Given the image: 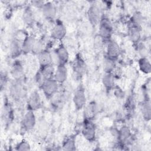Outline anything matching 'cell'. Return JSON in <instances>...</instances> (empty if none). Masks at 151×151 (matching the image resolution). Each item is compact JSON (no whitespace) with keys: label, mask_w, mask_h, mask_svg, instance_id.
<instances>
[{"label":"cell","mask_w":151,"mask_h":151,"mask_svg":"<svg viewBox=\"0 0 151 151\" xmlns=\"http://www.w3.org/2000/svg\"><path fill=\"white\" fill-rule=\"evenodd\" d=\"M81 132L83 136L87 140L93 142L95 140L96 127V125L93 122V120L84 119Z\"/></svg>","instance_id":"obj_1"},{"label":"cell","mask_w":151,"mask_h":151,"mask_svg":"<svg viewBox=\"0 0 151 151\" xmlns=\"http://www.w3.org/2000/svg\"><path fill=\"white\" fill-rule=\"evenodd\" d=\"M99 23V35L104 40V41H109L113 32V27L111 22L107 18H101Z\"/></svg>","instance_id":"obj_2"},{"label":"cell","mask_w":151,"mask_h":151,"mask_svg":"<svg viewBox=\"0 0 151 151\" xmlns=\"http://www.w3.org/2000/svg\"><path fill=\"white\" fill-rule=\"evenodd\" d=\"M41 88L44 95L50 98L52 97L58 90V83L54 78H49L45 80L41 85Z\"/></svg>","instance_id":"obj_3"},{"label":"cell","mask_w":151,"mask_h":151,"mask_svg":"<svg viewBox=\"0 0 151 151\" xmlns=\"http://www.w3.org/2000/svg\"><path fill=\"white\" fill-rule=\"evenodd\" d=\"M73 71L77 78H80L83 76L86 70V63L80 54L76 55L73 64Z\"/></svg>","instance_id":"obj_4"},{"label":"cell","mask_w":151,"mask_h":151,"mask_svg":"<svg viewBox=\"0 0 151 151\" xmlns=\"http://www.w3.org/2000/svg\"><path fill=\"white\" fill-rule=\"evenodd\" d=\"M21 127L24 130H30L36 124V118L34 111L29 110L25 114L21 120Z\"/></svg>","instance_id":"obj_5"},{"label":"cell","mask_w":151,"mask_h":151,"mask_svg":"<svg viewBox=\"0 0 151 151\" xmlns=\"http://www.w3.org/2000/svg\"><path fill=\"white\" fill-rule=\"evenodd\" d=\"M73 100L77 110H81L85 106L86 103V96L84 88L80 87L75 91Z\"/></svg>","instance_id":"obj_6"},{"label":"cell","mask_w":151,"mask_h":151,"mask_svg":"<svg viewBox=\"0 0 151 151\" xmlns=\"http://www.w3.org/2000/svg\"><path fill=\"white\" fill-rule=\"evenodd\" d=\"M41 105L42 101L39 93L36 91L32 92L29 96L27 101L28 109L29 110L34 111L39 109L41 107Z\"/></svg>","instance_id":"obj_7"},{"label":"cell","mask_w":151,"mask_h":151,"mask_svg":"<svg viewBox=\"0 0 151 151\" xmlns=\"http://www.w3.org/2000/svg\"><path fill=\"white\" fill-rule=\"evenodd\" d=\"M101 12L100 8L97 5H91L87 12L88 20L91 25H96L101 20Z\"/></svg>","instance_id":"obj_8"},{"label":"cell","mask_w":151,"mask_h":151,"mask_svg":"<svg viewBox=\"0 0 151 151\" xmlns=\"http://www.w3.org/2000/svg\"><path fill=\"white\" fill-rule=\"evenodd\" d=\"M54 52L57 59L58 65H65L69 58V54L67 48L63 45H61L55 49Z\"/></svg>","instance_id":"obj_9"},{"label":"cell","mask_w":151,"mask_h":151,"mask_svg":"<svg viewBox=\"0 0 151 151\" xmlns=\"http://www.w3.org/2000/svg\"><path fill=\"white\" fill-rule=\"evenodd\" d=\"M120 54V48L119 44L114 40H110L107 46V57L115 60Z\"/></svg>","instance_id":"obj_10"},{"label":"cell","mask_w":151,"mask_h":151,"mask_svg":"<svg viewBox=\"0 0 151 151\" xmlns=\"http://www.w3.org/2000/svg\"><path fill=\"white\" fill-rule=\"evenodd\" d=\"M24 86L21 80H15L10 87V94L15 99H19L23 94Z\"/></svg>","instance_id":"obj_11"},{"label":"cell","mask_w":151,"mask_h":151,"mask_svg":"<svg viewBox=\"0 0 151 151\" xmlns=\"http://www.w3.org/2000/svg\"><path fill=\"white\" fill-rule=\"evenodd\" d=\"M66 32V28L63 24L61 22H57L52 29L51 36L54 40H61L65 36Z\"/></svg>","instance_id":"obj_12"},{"label":"cell","mask_w":151,"mask_h":151,"mask_svg":"<svg viewBox=\"0 0 151 151\" xmlns=\"http://www.w3.org/2000/svg\"><path fill=\"white\" fill-rule=\"evenodd\" d=\"M129 37L130 40L134 42H138L140 38V26H139L130 20L129 24L128 29Z\"/></svg>","instance_id":"obj_13"},{"label":"cell","mask_w":151,"mask_h":151,"mask_svg":"<svg viewBox=\"0 0 151 151\" xmlns=\"http://www.w3.org/2000/svg\"><path fill=\"white\" fill-rule=\"evenodd\" d=\"M54 78L58 83H63L67 78V69L64 65H58L54 71Z\"/></svg>","instance_id":"obj_14"},{"label":"cell","mask_w":151,"mask_h":151,"mask_svg":"<svg viewBox=\"0 0 151 151\" xmlns=\"http://www.w3.org/2000/svg\"><path fill=\"white\" fill-rule=\"evenodd\" d=\"M22 42L14 38L11 42L9 47L10 55L12 58H16L19 56L22 52Z\"/></svg>","instance_id":"obj_15"},{"label":"cell","mask_w":151,"mask_h":151,"mask_svg":"<svg viewBox=\"0 0 151 151\" xmlns=\"http://www.w3.org/2000/svg\"><path fill=\"white\" fill-rule=\"evenodd\" d=\"M38 60L41 67L52 65V55L51 53L46 50H44L38 54Z\"/></svg>","instance_id":"obj_16"},{"label":"cell","mask_w":151,"mask_h":151,"mask_svg":"<svg viewBox=\"0 0 151 151\" xmlns=\"http://www.w3.org/2000/svg\"><path fill=\"white\" fill-rule=\"evenodd\" d=\"M41 8L42 14L46 18L51 19L55 17L57 13V10L55 5L53 4L51 2L44 4Z\"/></svg>","instance_id":"obj_17"},{"label":"cell","mask_w":151,"mask_h":151,"mask_svg":"<svg viewBox=\"0 0 151 151\" xmlns=\"http://www.w3.org/2000/svg\"><path fill=\"white\" fill-rule=\"evenodd\" d=\"M97 112V104L94 101L90 102L84 109V119L93 120L96 117Z\"/></svg>","instance_id":"obj_18"},{"label":"cell","mask_w":151,"mask_h":151,"mask_svg":"<svg viewBox=\"0 0 151 151\" xmlns=\"http://www.w3.org/2000/svg\"><path fill=\"white\" fill-rule=\"evenodd\" d=\"M37 40L32 36H27L22 44V52L27 54L33 51Z\"/></svg>","instance_id":"obj_19"},{"label":"cell","mask_w":151,"mask_h":151,"mask_svg":"<svg viewBox=\"0 0 151 151\" xmlns=\"http://www.w3.org/2000/svg\"><path fill=\"white\" fill-rule=\"evenodd\" d=\"M11 75L15 80H21L24 75V68L19 61H15L11 68Z\"/></svg>","instance_id":"obj_20"},{"label":"cell","mask_w":151,"mask_h":151,"mask_svg":"<svg viewBox=\"0 0 151 151\" xmlns=\"http://www.w3.org/2000/svg\"><path fill=\"white\" fill-rule=\"evenodd\" d=\"M102 83L107 90H110L114 85V76L112 73H106L102 78Z\"/></svg>","instance_id":"obj_21"},{"label":"cell","mask_w":151,"mask_h":151,"mask_svg":"<svg viewBox=\"0 0 151 151\" xmlns=\"http://www.w3.org/2000/svg\"><path fill=\"white\" fill-rule=\"evenodd\" d=\"M117 136L120 142L124 143L130 137L131 132L127 126H124L118 132Z\"/></svg>","instance_id":"obj_22"},{"label":"cell","mask_w":151,"mask_h":151,"mask_svg":"<svg viewBox=\"0 0 151 151\" xmlns=\"http://www.w3.org/2000/svg\"><path fill=\"white\" fill-rule=\"evenodd\" d=\"M22 19L28 25H31L34 24L35 16L34 12L30 8H27L24 10L22 14Z\"/></svg>","instance_id":"obj_23"},{"label":"cell","mask_w":151,"mask_h":151,"mask_svg":"<svg viewBox=\"0 0 151 151\" xmlns=\"http://www.w3.org/2000/svg\"><path fill=\"white\" fill-rule=\"evenodd\" d=\"M139 67L140 71L145 74H149L151 71V64L146 57H141L140 58Z\"/></svg>","instance_id":"obj_24"},{"label":"cell","mask_w":151,"mask_h":151,"mask_svg":"<svg viewBox=\"0 0 151 151\" xmlns=\"http://www.w3.org/2000/svg\"><path fill=\"white\" fill-rule=\"evenodd\" d=\"M141 112L145 119L146 120H149L150 119L151 107L149 101H145L142 103L141 105Z\"/></svg>","instance_id":"obj_25"},{"label":"cell","mask_w":151,"mask_h":151,"mask_svg":"<svg viewBox=\"0 0 151 151\" xmlns=\"http://www.w3.org/2000/svg\"><path fill=\"white\" fill-rule=\"evenodd\" d=\"M63 147L64 150H76V142L75 138L73 137H70L67 138L63 145Z\"/></svg>","instance_id":"obj_26"},{"label":"cell","mask_w":151,"mask_h":151,"mask_svg":"<svg viewBox=\"0 0 151 151\" xmlns=\"http://www.w3.org/2000/svg\"><path fill=\"white\" fill-rule=\"evenodd\" d=\"M114 60L109 57H106L104 61V70L106 73H112L115 68Z\"/></svg>","instance_id":"obj_27"},{"label":"cell","mask_w":151,"mask_h":151,"mask_svg":"<svg viewBox=\"0 0 151 151\" xmlns=\"http://www.w3.org/2000/svg\"><path fill=\"white\" fill-rule=\"evenodd\" d=\"M30 149L29 143L25 140L21 141L16 146V150H29Z\"/></svg>","instance_id":"obj_28"},{"label":"cell","mask_w":151,"mask_h":151,"mask_svg":"<svg viewBox=\"0 0 151 151\" xmlns=\"http://www.w3.org/2000/svg\"><path fill=\"white\" fill-rule=\"evenodd\" d=\"M43 44L41 41L37 40L33 51L32 52H34L35 54H38L40 52H41L42 51H43Z\"/></svg>","instance_id":"obj_29"},{"label":"cell","mask_w":151,"mask_h":151,"mask_svg":"<svg viewBox=\"0 0 151 151\" xmlns=\"http://www.w3.org/2000/svg\"><path fill=\"white\" fill-rule=\"evenodd\" d=\"M146 50L145 49V47L143 45L141 44L139 46V53H140L142 57H145L146 54Z\"/></svg>","instance_id":"obj_30"}]
</instances>
